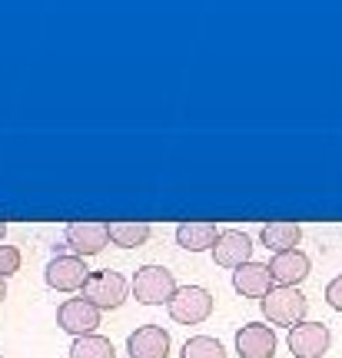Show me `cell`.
I'll list each match as a JSON object with an SVG mask.
<instances>
[{
  "label": "cell",
  "mask_w": 342,
  "mask_h": 358,
  "mask_svg": "<svg viewBox=\"0 0 342 358\" xmlns=\"http://www.w3.org/2000/svg\"><path fill=\"white\" fill-rule=\"evenodd\" d=\"M216 239H219V232H216L213 222H179L177 226V245L179 249H186V252H203V249H213Z\"/></svg>",
  "instance_id": "9a60e30c"
},
{
  "label": "cell",
  "mask_w": 342,
  "mask_h": 358,
  "mask_svg": "<svg viewBox=\"0 0 342 358\" xmlns=\"http://www.w3.org/2000/svg\"><path fill=\"white\" fill-rule=\"evenodd\" d=\"M276 332L273 325L263 322H246L240 332H236V352L240 358H273L276 355Z\"/></svg>",
  "instance_id": "30bf717a"
},
{
  "label": "cell",
  "mask_w": 342,
  "mask_h": 358,
  "mask_svg": "<svg viewBox=\"0 0 342 358\" xmlns=\"http://www.w3.org/2000/svg\"><path fill=\"white\" fill-rule=\"evenodd\" d=\"M259 239L266 249L273 252H289L296 245L303 243V226L299 222H286V219H276V222H266L263 229H259Z\"/></svg>",
  "instance_id": "5bb4252c"
},
{
  "label": "cell",
  "mask_w": 342,
  "mask_h": 358,
  "mask_svg": "<svg viewBox=\"0 0 342 358\" xmlns=\"http://www.w3.org/2000/svg\"><path fill=\"white\" fill-rule=\"evenodd\" d=\"M233 289L242 299H266L273 292V272L263 262H246L233 272Z\"/></svg>",
  "instance_id": "7c38bea8"
},
{
  "label": "cell",
  "mask_w": 342,
  "mask_h": 358,
  "mask_svg": "<svg viewBox=\"0 0 342 358\" xmlns=\"http://www.w3.org/2000/svg\"><path fill=\"white\" fill-rule=\"evenodd\" d=\"M83 299L93 302L100 312L120 308L127 302V279L114 272V268H100V272H90L87 285H83Z\"/></svg>",
  "instance_id": "277c9868"
},
{
  "label": "cell",
  "mask_w": 342,
  "mask_h": 358,
  "mask_svg": "<svg viewBox=\"0 0 342 358\" xmlns=\"http://www.w3.org/2000/svg\"><path fill=\"white\" fill-rule=\"evenodd\" d=\"M0 358H4V355H0Z\"/></svg>",
  "instance_id": "603a6c76"
},
{
  "label": "cell",
  "mask_w": 342,
  "mask_h": 358,
  "mask_svg": "<svg viewBox=\"0 0 342 358\" xmlns=\"http://www.w3.org/2000/svg\"><path fill=\"white\" fill-rule=\"evenodd\" d=\"M289 352L296 358H322L332 345V332L326 322H299L289 329Z\"/></svg>",
  "instance_id": "5b68a950"
},
{
  "label": "cell",
  "mask_w": 342,
  "mask_h": 358,
  "mask_svg": "<svg viewBox=\"0 0 342 358\" xmlns=\"http://www.w3.org/2000/svg\"><path fill=\"white\" fill-rule=\"evenodd\" d=\"M43 279L57 292H76V289L87 285L90 268L83 262V256H53L43 268Z\"/></svg>",
  "instance_id": "52a82bcc"
},
{
  "label": "cell",
  "mask_w": 342,
  "mask_h": 358,
  "mask_svg": "<svg viewBox=\"0 0 342 358\" xmlns=\"http://www.w3.org/2000/svg\"><path fill=\"white\" fill-rule=\"evenodd\" d=\"M166 312L179 325H200L213 315V295L203 285H179L173 299L166 302Z\"/></svg>",
  "instance_id": "7a4b0ae2"
},
{
  "label": "cell",
  "mask_w": 342,
  "mask_h": 358,
  "mask_svg": "<svg viewBox=\"0 0 342 358\" xmlns=\"http://www.w3.org/2000/svg\"><path fill=\"white\" fill-rule=\"evenodd\" d=\"M177 289V279L166 266H139L133 272V295L143 306H163V302L173 299Z\"/></svg>",
  "instance_id": "3957f363"
},
{
  "label": "cell",
  "mask_w": 342,
  "mask_h": 358,
  "mask_svg": "<svg viewBox=\"0 0 342 358\" xmlns=\"http://www.w3.org/2000/svg\"><path fill=\"white\" fill-rule=\"evenodd\" d=\"M7 299V285H4V279H0V302Z\"/></svg>",
  "instance_id": "44dd1931"
},
{
  "label": "cell",
  "mask_w": 342,
  "mask_h": 358,
  "mask_svg": "<svg viewBox=\"0 0 342 358\" xmlns=\"http://www.w3.org/2000/svg\"><path fill=\"white\" fill-rule=\"evenodd\" d=\"M130 358H166L170 355V332L160 325H139L127 338Z\"/></svg>",
  "instance_id": "8fae6325"
},
{
  "label": "cell",
  "mask_w": 342,
  "mask_h": 358,
  "mask_svg": "<svg viewBox=\"0 0 342 358\" xmlns=\"http://www.w3.org/2000/svg\"><path fill=\"white\" fill-rule=\"evenodd\" d=\"M57 322H60V329L70 332L74 338L80 335H93V329L100 325V308L87 302L83 295L80 299H67L64 306L57 308Z\"/></svg>",
  "instance_id": "ba28073f"
},
{
  "label": "cell",
  "mask_w": 342,
  "mask_h": 358,
  "mask_svg": "<svg viewBox=\"0 0 342 358\" xmlns=\"http://www.w3.org/2000/svg\"><path fill=\"white\" fill-rule=\"evenodd\" d=\"M13 272H20V249L0 243V279H11Z\"/></svg>",
  "instance_id": "d6986e66"
},
{
  "label": "cell",
  "mask_w": 342,
  "mask_h": 358,
  "mask_svg": "<svg viewBox=\"0 0 342 358\" xmlns=\"http://www.w3.org/2000/svg\"><path fill=\"white\" fill-rule=\"evenodd\" d=\"M326 302H329L336 312H342V275H336V279L326 285Z\"/></svg>",
  "instance_id": "ffe728a7"
},
{
  "label": "cell",
  "mask_w": 342,
  "mask_h": 358,
  "mask_svg": "<svg viewBox=\"0 0 342 358\" xmlns=\"http://www.w3.org/2000/svg\"><path fill=\"white\" fill-rule=\"evenodd\" d=\"M213 262L223 268H236L246 266V262H253V243H249V236L240 229H226L219 232V239L213 245Z\"/></svg>",
  "instance_id": "9c48e42d"
},
{
  "label": "cell",
  "mask_w": 342,
  "mask_h": 358,
  "mask_svg": "<svg viewBox=\"0 0 342 358\" xmlns=\"http://www.w3.org/2000/svg\"><path fill=\"white\" fill-rule=\"evenodd\" d=\"M70 358H116V348L110 338H103V335H80L74 338V345H70Z\"/></svg>",
  "instance_id": "e0dca14e"
},
{
  "label": "cell",
  "mask_w": 342,
  "mask_h": 358,
  "mask_svg": "<svg viewBox=\"0 0 342 358\" xmlns=\"http://www.w3.org/2000/svg\"><path fill=\"white\" fill-rule=\"evenodd\" d=\"M309 256L299 252V249H289V252H276L269 259V272H273V282L276 285H299V282L309 275Z\"/></svg>",
  "instance_id": "4fadbf2b"
},
{
  "label": "cell",
  "mask_w": 342,
  "mask_h": 358,
  "mask_svg": "<svg viewBox=\"0 0 342 358\" xmlns=\"http://www.w3.org/2000/svg\"><path fill=\"white\" fill-rule=\"evenodd\" d=\"M110 226V239H114L120 249H139V245L150 239L153 226L150 222H123V219H116V222H107Z\"/></svg>",
  "instance_id": "2e32d148"
},
{
  "label": "cell",
  "mask_w": 342,
  "mask_h": 358,
  "mask_svg": "<svg viewBox=\"0 0 342 358\" xmlns=\"http://www.w3.org/2000/svg\"><path fill=\"white\" fill-rule=\"evenodd\" d=\"M4 232H7V222H4V219H0V236H4Z\"/></svg>",
  "instance_id": "7402d4cb"
},
{
  "label": "cell",
  "mask_w": 342,
  "mask_h": 358,
  "mask_svg": "<svg viewBox=\"0 0 342 358\" xmlns=\"http://www.w3.org/2000/svg\"><path fill=\"white\" fill-rule=\"evenodd\" d=\"M259 308L266 315L269 325H299L306 322V312H309V299L299 292V285H273V292L266 299H259Z\"/></svg>",
  "instance_id": "6da1fadb"
},
{
  "label": "cell",
  "mask_w": 342,
  "mask_h": 358,
  "mask_svg": "<svg viewBox=\"0 0 342 358\" xmlns=\"http://www.w3.org/2000/svg\"><path fill=\"white\" fill-rule=\"evenodd\" d=\"M183 358H226V348L213 335H193L183 345Z\"/></svg>",
  "instance_id": "ac0fdd59"
},
{
  "label": "cell",
  "mask_w": 342,
  "mask_h": 358,
  "mask_svg": "<svg viewBox=\"0 0 342 358\" xmlns=\"http://www.w3.org/2000/svg\"><path fill=\"white\" fill-rule=\"evenodd\" d=\"M110 243V226L100 219H76L67 226V245L74 249V256H100Z\"/></svg>",
  "instance_id": "8992f818"
}]
</instances>
